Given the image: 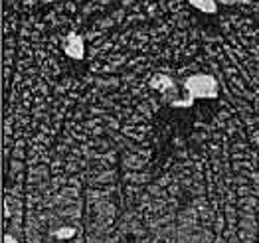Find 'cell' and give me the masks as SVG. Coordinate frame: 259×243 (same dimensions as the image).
I'll return each mask as SVG.
<instances>
[{"mask_svg": "<svg viewBox=\"0 0 259 243\" xmlns=\"http://www.w3.org/2000/svg\"><path fill=\"white\" fill-rule=\"evenodd\" d=\"M184 91L188 93V97L172 101V107H190L196 99H216L218 83L212 75L196 73L184 79Z\"/></svg>", "mask_w": 259, "mask_h": 243, "instance_id": "cell-1", "label": "cell"}, {"mask_svg": "<svg viewBox=\"0 0 259 243\" xmlns=\"http://www.w3.org/2000/svg\"><path fill=\"white\" fill-rule=\"evenodd\" d=\"M65 54L71 60H83L85 56V47H83V38L77 34H69L67 42H65Z\"/></svg>", "mask_w": 259, "mask_h": 243, "instance_id": "cell-2", "label": "cell"}, {"mask_svg": "<svg viewBox=\"0 0 259 243\" xmlns=\"http://www.w3.org/2000/svg\"><path fill=\"white\" fill-rule=\"evenodd\" d=\"M196 10L204 12V14H216L218 6H216V0H188Z\"/></svg>", "mask_w": 259, "mask_h": 243, "instance_id": "cell-3", "label": "cell"}, {"mask_svg": "<svg viewBox=\"0 0 259 243\" xmlns=\"http://www.w3.org/2000/svg\"><path fill=\"white\" fill-rule=\"evenodd\" d=\"M151 85L158 91H166V89H174V81L168 77V75H162V73H156L152 77Z\"/></svg>", "mask_w": 259, "mask_h": 243, "instance_id": "cell-4", "label": "cell"}, {"mask_svg": "<svg viewBox=\"0 0 259 243\" xmlns=\"http://www.w3.org/2000/svg\"><path fill=\"white\" fill-rule=\"evenodd\" d=\"M54 235H56L58 239H69V237L75 235V227H60V229L54 231Z\"/></svg>", "mask_w": 259, "mask_h": 243, "instance_id": "cell-5", "label": "cell"}, {"mask_svg": "<svg viewBox=\"0 0 259 243\" xmlns=\"http://www.w3.org/2000/svg\"><path fill=\"white\" fill-rule=\"evenodd\" d=\"M4 243H18V241H16V237H14V235L6 233V235H4Z\"/></svg>", "mask_w": 259, "mask_h": 243, "instance_id": "cell-6", "label": "cell"}]
</instances>
